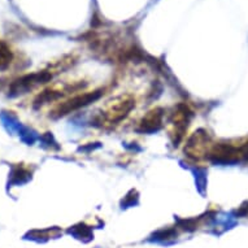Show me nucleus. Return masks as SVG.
<instances>
[{"mask_svg": "<svg viewBox=\"0 0 248 248\" xmlns=\"http://www.w3.org/2000/svg\"><path fill=\"white\" fill-rule=\"evenodd\" d=\"M135 99L130 95H122L118 98L108 102L104 108L102 109V113L99 114V124L106 125H114L121 122L125 117L129 116L131 110L134 109Z\"/></svg>", "mask_w": 248, "mask_h": 248, "instance_id": "1", "label": "nucleus"}, {"mask_svg": "<svg viewBox=\"0 0 248 248\" xmlns=\"http://www.w3.org/2000/svg\"><path fill=\"white\" fill-rule=\"evenodd\" d=\"M212 147L209 135L204 130H198L187 139L185 144V154L191 159L199 160L209 156Z\"/></svg>", "mask_w": 248, "mask_h": 248, "instance_id": "2", "label": "nucleus"}, {"mask_svg": "<svg viewBox=\"0 0 248 248\" xmlns=\"http://www.w3.org/2000/svg\"><path fill=\"white\" fill-rule=\"evenodd\" d=\"M191 113L185 104H179L177 108H174L173 113L170 116V138L174 143V146H178L186 134L190 122Z\"/></svg>", "mask_w": 248, "mask_h": 248, "instance_id": "3", "label": "nucleus"}, {"mask_svg": "<svg viewBox=\"0 0 248 248\" xmlns=\"http://www.w3.org/2000/svg\"><path fill=\"white\" fill-rule=\"evenodd\" d=\"M102 90H95V91H89V93H83V94L81 93V94L74 95L73 98L68 99L62 104L57 106L56 109H55V113H56L57 117L72 113L74 110L79 109L82 107H85L87 104H90V103L98 100L102 96Z\"/></svg>", "mask_w": 248, "mask_h": 248, "instance_id": "4", "label": "nucleus"}, {"mask_svg": "<svg viewBox=\"0 0 248 248\" xmlns=\"http://www.w3.org/2000/svg\"><path fill=\"white\" fill-rule=\"evenodd\" d=\"M164 110L161 108H155V109L147 112L146 116H143L142 120L139 121L138 130L142 133H151V131L159 130L163 126Z\"/></svg>", "mask_w": 248, "mask_h": 248, "instance_id": "5", "label": "nucleus"}, {"mask_svg": "<svg viewBox=\"0 0 248 248\" xmlns=\"http://www.w3.org/2000/svg\"><path fill=\"white\" fill-rule=\"evenodd\" d=\"M12 59V53L9 51V48L4 43L0 42V68H4L11 62Z\"/></svg>", "mask_w": 248, "mask_h": 248, "instance_id": "6", "label": "nucleus"}]
</instances>
